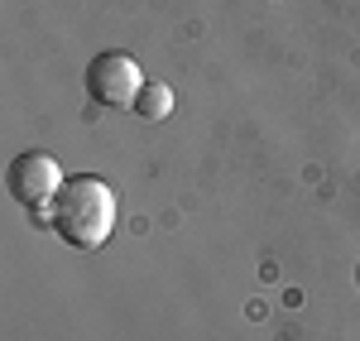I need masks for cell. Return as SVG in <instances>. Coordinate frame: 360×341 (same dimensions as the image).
I'll use <instances>...</instances> for the list:
<instances>
[{
    "instance_id": "1",
    "label": "cell",
    "mask_w": 360,
    "mask_h": 341,
    "mask_svg": "<svg viewBox=\"0 0 360 341\" xmlns=\"http://www.w3.org/2000/svg\"><path fill=\"white\" fill-rule=\"evenodd\" d=\"M49 226L68 250H101L115 231V193L91 173L68 178L49 202Z\"/></svg>"
},
{
    "instance_id": "2",
    "label": "cell",
    "mask_w": 360,
    "mask_h": 341,
    "mask_svg": "<svg viewBox=\"0 0 360 341\" xmlns=\"http://www.w3.org/2000/svg\"><path fill=\"white\" fill-rule=\"evenodd\" d=\"M82 86L96 106H135V96L144 91V77L125 49H106L82 67Z\"/></svg>"
},
{
    "instance_id": "3",
    "label": "cell",
    "mask_w": 360,
    "mask_h": 341,
    "mask_svg": "<svg viewBox=\"0 0 360 341\" xmlns=\"http://www.w3.org/2000/svg\"><path fill=\"white\" fill-rule=\"evenodd\" d=\"M63 183L68 178L58 169V159L44 154V149H25V154H15L5 164V193L20 202V207H49Z\"/></svg>"
},
{
    "instance_id": "4",
    "label": "cell",
    "mask_w": 360,
    "mask_h": 341,
    "mask_svg": "<svg viewBox=\"0 0 360 341\" xmlns=\"http://www.w3.org/2000/svg\"><path fill=\"white\" fill-rule=\"evenodd\" d=\"M130 111H135L139 120H164V115L173 111V91H168L164 82H144V91L135 96Z\"/></svg>"
},
{
    "instance_id": "5",
    "label": "cell",
    "mask_w": 360,
    "mask_h": 341,
    "mask_svg": "<svg viewBox=\"0 0 360 341\" xmlns=\"http://www.w3.org/2000/svg\"><path fill=\"white\" fill-rule=\"evenodd\" d=\"M356 284H360V264H356Z\"/></svg>"
}]
</instances>
